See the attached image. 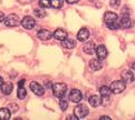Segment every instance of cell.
<instances>
[{"label":"cell","instance_id":"obj_33","mask_svg":"<svg viewBox=\"0 0 135 120\" xmlns=\"http://www.w3.org/2000/svg\"><path fill=\"white\" fill-rule=\"evenodd\" d=\"M23 85H25V80H20V81H19V82H18V87H23Z\"/></svg>","mask_w":135,"mask_h":120},{"label":"cell","instance_id":"obj_17","mask_svg":"<svg viewBox=\"0 0 135 120\" xmlns=\"http://www.w3.org/2000/svg\"><path fill=\"white\" fill-rule=\"evenodd\" d=\"M52 36H54L55 39L62 41L64 39H66V38H67V32H66L64 29H57V30L54 32V35H52Z\"/></svg>","mask_w":135,"mask_h":120},{"label":"cell","instance_id":"obj_19","mask_svg":"<svg viewBox=\"0 0 135 120\" xmlns=\"http://www.w3.org/2000/svg\"><path fill=\"white\" fill-rule=\"evenodd\" d=\"M89 67L91 70L94 71H97V70H100L102 69V64H100V60L99 59H93L89 61Z\"/></svg>","mask_w":135,"mask_h":120},{"label":"cell","instance_id":"obj_20","mask_svg":"<svg viewBox=\"0 0 135 120\" xmlns=\"http://www.w3.org/2000/svg\"><path fill=\"white\" fill-rule=\"evenodd\" d=\"M11 117V111L8 108L0 109V120H9Z\"/></svg>","mask_w":135,"mask_h":120},{"label":"cell","instance_id":"obj_27","mask_svg":"<svg viewBox=\"0 0 135 120\" xmlns=\"http://www.w3.org/2000/svg\"><path fill=\"white\" fill-rule=\"evenodd\" d=\"M109 4L113 8H117V7H119V4H120V0H110Z\"/></svg>","mask_w":135,"mask_h":120},{"label":"cell","instance_id":"obj_9","mask_svg":"<svg viewBox=\"0 0 135 120\" xmlns=\"http://www.w3.org/2000/svg\"><path fill=\"white\" fill-rule=\"evenodd\" d=\"M119 26L122 29H129L133 26V22L129 16H122V18L119 19Z\"/></svg>","mask_w":135,"mask_h":120},{"label":"cell","instance_id":"obj_1","mask_svg":"<svg viewBox=\"0 0 135 120\" xmlns=\"http://www.w3.org/2000/svg\"><path fill=\"white\" fill-rule=\"evenodd\" d=\"M104 22L110 30H116L119 29V17L112 11H107L104 15Z\"/></svg>","mask_w":135,"mask_h":120},{"label":"cell","instance_id":"obj_34","mask_svg":"<svg viewBox=\"0 0 135 120\" xmlns=\"http://www.w3.org/2000/svg\"><path fill=\"white\" fill-rule=\"evenodd\" d=\"M99 119H100V120H110V118H109L108 116H102Z\"/></svg>","mask_w":135,"mask_h":120},{"label":"cell","instance_id":"obj_29","mask_svg":"<svg viewBox=\"0 0 135 120\" xmlns=\"http://www.w3.org/2000/svg\"><path fill=\"white\" fill-rule=\"evenodd\" d=\"M109 103V97H102V105L107 106Z\"/></svg>","mask_w":135,"mask_h":120},{"label":"cell","instance_id":"obj_7","mask_svg":"<svg viewBox=\"0 0 135 120\" xmlns=\"http://www.w3.org/2000/svg\"><path fill=\"white\" fill-rule=\"evenodd\" d=\"M21 25H22V27L25 28V29L30 30V29H32V28L35 27L36 20H35V19H33L32 17H30V16H26V17L21 20Z\"/></svg>","mask_w":135,"mask_h":120},{"label":"cell","instance_id":"obj_4","mask_svg":"<svg viewBox=\"0 0 135 120\" xmlns=\"http://www.w3.org/2000/svg\"><path fill=\"white\" fill-rule=\"evenodd\" d=\"M110 90H112V93H122L123 91L125 90L126 88V82H124V81L120 79V80H115L112 82L110 85Z\"/></svg>","mask_w":135,"mask_h":120},{"label":"cell","instance_id":"obj_6","mask_svg":"<svg viewBox=\"0 0 135 120\" xmlns=\"http://www.w3.org/2000/svg\"><path fill=\"white\" fill-rule=\"evenodd\" d=\"M69 100L74 103H79L83 100V93L78 89H71L69 92Z\"/></svg>","mask_w":135,"mask_h":120},{"label":"cell","instance_id":"obj_12","mask_svg":"<svg viewBox=\"0 0 135 120\" xmlns=\"http://www.w3.org/2000/svg\"><path fill=\"white\" fill-rule=\"evenodd\" d=\"M37 37L39 38L40 40H49V39H51L52 33L47 29H41L37 32Z\"/></svg>","mask_w":135,"mask_h":120},{"label":"cell","instance_id":"obj_16","mask_svg":"<svg viewBox=\"0 0 135 120\" xmlns=\"http://www.w3.org/2000/svg\"><path fill=\"white\" fill-rule=\"evenodd\" d=\"M61 46L65 48V49H73L76 47V41L73 39H69V38H66L61 41Z\"/></svg>","mask_w":135,"mask_h":120},{"label":"cell","instance_id":"obj_35","mask_svg":"<svg viewBox=\"0 0 135 120\" xmlns=\"http://www.w3.org/2000/svg\"><path fill=\"white\" fill-rule=\"evenodd\" d=\"M131 68H132V70L134 71V72H135V62H133V64H132V66H131Z\"/></svg>","mask_w":135,"mask_h":120},{"label":"cell","instance_id":"obj_24","mask_svg":"<svg viewBox=\"0 0 135 120\" xmlns=\"http://www.w3.org/2000/svg\"><path fill=\"white\" fill-rule=\"evenodd\" d=\"M59 106H60V109L62 110V111H65V110H67V108H68V101L62 97L59 100Z\"/></svg>","mask_w":135,"mask_h":120},{"label":"cell","instance_id":"obj_18","mask_svg":"<svg viewBox=\"0 0 135 120\" xmlns=\"http://www.w3.org/2000/svg\"><path fill=\"white\" fill-rule=\"evenodd\" d=\"M0 88H1V92L6 96H9L12 92V84L11 82H3Z\"/></svg>","mask_w":135,"mask_h":120},{"label":"cell","instance_id":"obj_15","mask_svg":"<svg viewBox=\"0 0 135 120\" xmlns=\"http://www.w3.org/2000/svg\"><path fill=\"white\" fill-rule=\"evenodd\" d=\"M88 102L91 107H98L99 105H102V98L99 97V96H90L89 99H88Z\"/></svg>","mask_w":135,"mask_h":120},{"label":"cell","instance_id":"obj_10","mask_svg":"<svg viewBox=\"0 0 135 120\" xmlns=\"http://www.w3.org/2000/svg\"><path fill=\"white\" fill-rule=\"evenodd\" d=\"M30 90L37 96H42L45 93V89L42 88L38 82H36V81H32V82L30 84Z\"/></svg>","mask_w":135,"mask_h":120},{"label":"cell","instance_id":"obj_21","mask_svg":"<svg viewBox=\"0 0 135 120\" xmlns=\"http://www.w3.org/2000/svg\"><path fill=\"white\" fill-rule=\"evenodd\" d=\"M99 93L102 95V97H109L110 93H112V90L107 86H103V87L99 88Z\"/></svg>","mask_w":135,"mask_h":120},{"label":"cell","instance_id":"obj_14","mask_svg":"<svg viewBox=\"0 0 135 120\" xmlns=\"http://www.w3.org/2000/svg\"><path fill=\"white\" fill-rule=\"evenodd\" d=\"M89 38V31L86 28H81V29L77 33V39L79 41H86Z\"/></svg>","mask_w":135,"mask_h":120},{"label":"cell","instance_id":"obj_36","mask_svg":"<svg viewBox=\"0 0 135 120\" xmlns=\"http://www.w3.org/2000/svg\"><path fill=\"white\" fill-rule=\"evenodd\" d=\"M2 84H3V79H2V77L0 76V87L2 86Z\"/></svg>","mask_w":135,"mask_h":120},{"label":"cell","instance_id":"obj_3","mask_svg":"<svg viewBox=\"0 0 135 120\" xmlns=\"http://www.w3.org/2000/svg\"><path fill=\"white\" fill-rule=\"evenodd\" d=\"M89 113V109L87 108V106L84 105V103H79L77 105L75 109H74V114L78 118V119H83L85 118L87 114Z\"/></svg>","mask_w":135,"mask_h":120},{"label":"cell","instance_id":"obj_13","mask_svg":"<svg viewBox=\"0 0 135 120\" xmlns=\"http://www.w3.org/2000/svg\"><path fill=\"white\" fill-rule=\"evenodd\" d=\"M83 50L85 54H87V55H93L95 50H96V47H95V44L93 41H88V42H86L85 46L83 47Z\"/></svg>","mask_w":135,"mask_h":120},{"label":"cell","instance_id":"obj_23","mask_svg":"<svg viewBox=\"0 0 135 120\" xmlns=\"http://www.w3.org/2000/svg\"><path fill=\"white\" fill-rule=\"evenodd\" d=\"M17 96H18V98L20 99V100L25 99V98H26V96H27V91H26V89L23 88V87H18Z\"/></svg>","mask_w":135,"mask_h":120},{"label":"cell","instance_id":"obj_5","mask_svg":"<svg viewBox=\"0 0 135 120\" xmlns=\"http://www.w3.org/2000/svg\"><path fill=\"white\" fill-rule=\"evenodd\" d=\"M21 23V20L20 18H19V16H17L16 13H10L9 16L6 17V19H4V25H6L7 27H17Z\"/></svg>","mask_w":135,"mask_h":120},{"label":"cell","instance_id":"obj_8","mask_svg":"<svg viewBox=\"0 0 135 120\" xmlns=\"http://www.w3.org/2000/svg\"><path fill=\"white\" fill-rule=\"evenodd\" d=\"M95 52H96V56H97V59H99V60L106 59V57L108 55V51L104 45H99V46L96 47Z\"/></svg>","mask_w":135,"mask_h":120},{"label":"cell","instance_id":"obj_25","mask_svg":"<svg viewBox=\"0 0 135 120\" xmlns=\"http://www.w3.org/2000/svg\"><path fill=\"white\" fill-rule=\"evenodd\" d=\"M39 6L41 8H49L50 7V0H39Z\"/></svg>","mask_w":135,"mask_h":120},{"label":"cell","instance_id":"obj_30","mask_svg":"<svg viewBox=\"0 0 135 120\" xmlns=\"http://www.w3.org/2000/svg\"><path fill=\"white\" fill-rule=\"evenodd\" d=\"M66 119H67V120H78V118H77L75 114H69V116L67 117Z\"/></svg>","mask_w":135,"mask_h":120},{"label":"cell","instance_id":"obj_26","mask_svg":"<svg viewBox=\"0 0 135 120\" xmlns=\"http://www.w3.org/2000/svg\"><path fill=\"white\" fill-rule=\"evenodd\" d=\"M33 13H35V16L37 18H44V17H46V11H42V10H40V9H36V10L33 11Z\"/></svg>","mask_w":135,"mask_h":120},{"label":"cell","instance_id":"obj_2","mask_svg":"<svg viewBox=\"0 0 135 120\" xmlns=\"http://www.w3.org/2000/svg\"><path fill=\"white\" fill-rule=\"evenodd\" d=\"M66 90H67V86L65 84H55L52 86V95L57 98H62L65 97V93H66Z\"/></svg>","mask_w":135,"mask_h":120},{"label":"cell","instance_id":"obj_11","mask_svg":"<svg viewBox=\"0 0 135 120\" xmlns=\"http://www.w3.org/2000/svg\"><path fill=\"white\" fill-rule=\"evenodd\" d=\"M120 78L124 82L131 84L135 80V75L133 74V71H123L122 75H120Z\"/></svg>","mask_w":135,"mask_h":120},{"label":"cell","instance_id":"obj_28","mask_svg":"<svg viewBox=\"0 0 135 120\" xmlns=\"http://www.w3.org/2000/svg\"><path fill=\"white\" fill-rule=\"evenodd\" d=\"M18 109L19 108H18V106L16 103H10V105H9V110H10L11 112H16Z\"/></svg>","mask_w":135,"mask_h":120},{"label":"cell","instance_id":"obj_31","mask_svg":"<svg viewBox=\"0 0 135 120\" xmlns=\"http://www.w3.org/2000/svg\"><path fill=\"white\" fill-rule=\"evenodd\" d=\"M4 19H6V17H4V13L0 11V23L4 22Z\"/></svg>","mask_w":135,"mask_h":120},{"label":"cell","instance_id":"obj_32","mask_svg":"<svg viewBox=\"0 0 135 120\" xmlns=\"http://www.w3.org/2000/svg\"><path fill=\"white\" fill-rule=\"evenodd\" d=\"M65 1L67 2V3H69V4H74V3H77L79 1V0H65Z\"/></svg>","mask_w":135,"mask_h":120},{"label":"cell","instance_id":"obj_22","mask_svg":"<svg viewBox=\"0 0 135 120\" xmlns=\"http://www.w3.org/2000/svg\"><path fill=\"white\" fill-rule=\"evenodd\" d=\"M64 4V0H50V7L55 9H59Z\"/></svg>","mask_w":135,"mask_h":120}]
</instances>
